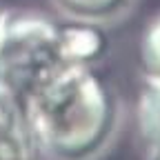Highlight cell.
<instances>
[{
	"label": "cell",
	"instance_id": "obj_4",
	"mask_svg": "<svg viewBox=\"0 0 160 160\" xmlns=\"http://www.w3.org/2000/svg\"><path fill=\"white\" fill-rule=\"evenodd\" d=\"M62 20L96 27H113L131 16L138 0H51Z\"/></svg>",
	"mask_w": 160,
	"mask_h": 160
},
{
	"label": "cell",
	"instance_id": "obj_5",
	"mask_svg": "<svg viewBox=\"0 0 160 160\" xmlns=\"http://www.w3.org/2000/svg\"><path fill=\"white\" fill-rule=\"evenodd\" d=\"M136 133L145 149H160V80L142 78L133 105Z\"/></svg>",
	"mask_w": 160,
	"mask_h": 160
},
{
	"label": "cell",
	"instance_id": "obj_3",
	"mask_svg": "<svg viewBox=\"0 0 160 160\" xmlns=\"http://www.w3.org/2000/svg\"><path fill=\"white\" fill-rule=\"evenodd\" d=\"M0 160H42L18 93L0 85Z\"/></svg>",
	"mask_w": 160,
	"mask_h": 160
},
{
	"label": "cell",
	"instance_id": "obj_6",
	"mask_svg": "<svg viewBox=\"0 0 160 160\" xmlns=\"http://www.w3.org/2000/svg\"><path fill=\"white\" fill-rule=\"evenodd\" d=\"M138 65L142 78L160 80V13H156L140 33Z\"/></svg>",
	"mask_w": 160,
	"mask_h": 160
},
{
	"label": "cell",
	"instance_id": "obj_7",
	"mask_svg": "<svg viewBox=\"0 0 160 160\" xmlns=\"http://www.w3.org/2000/svg\"><path fill=\"white\" fill-rule=\"evenodd\" d=\"M145 160H160V149H145Z\"/></svg>",
	"mask_w": 160,
	"mask_h": 160
},
{
	"label": "cell",
	"instance_id": "obj_1",
	"mask_svg": "<svg viewBox=\"0 0 160 160\" xmlns=\"http://www.w3.org/2000/svg\"><path fill=\"white\" fill-rule=\"evenodd\" d=\"M42 160H100L120 131V100L91 65H69L22 98Z\"/></svg>",
	"mask_w": 160,
	"mask_h": 160
},
{
	"label": "cell",
	"instance_id": "obj_2",
	"mask_svg": "<svg viewBox=\"0 0 160 160\" xmlns=\"http://www.w3.org/2000/svg\"><path fill=\"white\" fill-rule=\"evenodd\" d=\"M69 65L67 20L31 7L0 9V85L22 100Z\"/></svg>",
	"mask_w": 160,
	"mask_h": 160
}]
</instances>
